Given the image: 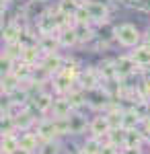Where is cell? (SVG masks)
I'll use <instances>...</instances> for the list:
<instances>
[{
	"instance_id": "cell-16",
	"label": "cell",
	"mask_w": 150,
	"mask_h": 154,
	"mask_svg": "<svg viewBox=\"0 0 150 154\" xmlns=\"http://www.w3.org/2000/svg\"><path fill=\"white\" fill-rule=\"evenodd\" d=\"M19 146H21V150L25 152H33V150H39V138H37V134H29V131H25L19 136Z\"/></svg>"
},
{
	"instance_id": "cell-14",
	"label": "cell",
	"mask_w": 150,
	"mask_h": 154,
	"mask_svg": "<svg viewBox=\"0 0 150 154\" xmlns=\"http://www.w3.org/2000/svg\"><path fill=\"white\" fill-rule=\"evenodd\" d=\"M89 105L92 109H105V107H109V95L101 91V88H97V91H91L89 93Z\"/></svg>"
},
{
	"instance_id": "cell-11",
	"label": "cell",
	"mask_w": 150,
	"mask_h": 154,
	"mask_svg": "<svg viewBox=\"0 0 150 154\" xmlns=\"http://www.w3.org/2000/svg\"><path fill=\"white\" fill-rule=\"evenodd\" d=\"M21 88V78L11 72V74H2V95L11 97L12 93H17Z\"/></svg>"
},
{
	"instance_id": "cell-6",
	"label": "cell",
	"mask_w": 150,
	"mask_h": 154,
	"mask_svg": "<svg viewBox=\"0 0 150 154\" xmlns=\"http://www.w3.org/2000/svg\"><path fill=\"white\" fill-rule=\"evenodd\" d=\"M115 68H117V80H121V78L132 76L138 68V64L132 60V56H121L115 60Z\"/></svg>"
},
{
	"instance_id": "cell-28",
	"label": "cell",
	"mask_w": 150,
	"mask_h": 154,
	"mask_svg": "<svg viewBox=\"0 0 150 154\" xmlns=\"http://www.w3.org/2000/svg\"><path fill=\"white\" fill-rule=\"evenodd\" d=\"M107 142L113 144V146H121L123 148V142H126V131L123 130H111L109 131V136H107Z\"/></svg>"
},
{
	"instance_id": "cell-23",
	"label": "cell",
	"mask_w": 150,
	"mask_h": 154,
	"mask_svg": "<svg viewBox=\"0 0 150 154\" xmlns=\"http://www.w3.org/2000/svg\"><path fill=\"white\" fill-rule=\"evenodd\" d=\"M14 119V125H17V130H21V131H27L31 125L35 123V115L29 111V109H25L23 113H19L17 117H12Z\"/></svg>"
},
{
	"instance_id": "cell-4",
	"label": "cell",
	"mask_w": 150,
	"mask_h": 154,
	"mask_svg": "<svg viewBox=\"0 0 150 154\" xmlns=\"http://www.w3.org/2000/svg\"><path fill=\"white\" fill-rule=\"evenodd\" d=\"M56 136H58V131H56V119H41L37 123V138H39L41 144L52 142Z\"/></svg>"
},
{
	"instance_id": "cell-3",
	"label": "cell",
	"mask_w": 150,
	"mask_h": 154,
	"mask_svg": "<svg viewBox=\"0 0 150 154\" xmlns=\"http://www.w3.org/2000/svg\"><path fill=\"white\" fill-rule=\"evenodd\" d=\"M82 8L89 12L92 23H107L109 17V8L105 2H97V0H82Z\"/></svg>"
},
{
	"instance_id": "cell-9",
	"label": "cell",
	"mask_w": 150,
	"mask_h": 154,
	"mask_svg": "<svg viewBox=\"0 0 150 154\" xmlns=\"http://www.w3.org/2000/svg\"><path fill=\"white\" fill-rule=\"evenodd\" d=\"M60 45L62 48H72V45H76V43H80V39H78V29L76 27H64L62 31H60Z\"/></svg>"
},
{
	"instance_id": "cell-17",
	"label": "cell",
	"mask_w": 150,
	"mask_h": 154,
	"mask_svg": "<svg viewBox=\"0 0 150 154\" xmlns=\"http://www.w3.org/2000/svg\"><path fill=\"white\" fill-rule=\"evenodd\" d=\"M97 70L101 74L103 80H117V68H115V60H103Z\"/></svg>"
},
{
	"instance_id": "cell-18",
	"label": "cell",
	"mask_w": 150,
	"mask_h": 154,
	"mask_svg": "<svg viewBox=\"0 0 150 154\" xmlns=\"http://www.w3.org/2000/svg\"><path fill=\"white\" fill-rule=\"evenodd\" d=\"M82 0H58V12L64 17H74L80 11Z\"/></svg>"
},
{
	"instance_id": "cell-10",
	"label": "cell",
	"mask_w": 150,
	"mask_h": 154,
	"mask_svg": "<svg viewBox=\"0 0 150 154\" xmlns=\"http://www.w3.org/2000/svg\"><path fill=\"white\" fill-rule=\"evenodd\" d=\"M39 49L43 51V56H49V54H58V48H60V39L58 35H41L39 41H37Z\"/></svg>"
},
{
	"instance_id": "cell-33",
	"label": "cell",
	"mask_w": 150,
	"mask_h": 154,
	"mask_svg": "<svg viewBox=\"0 0 150 154\" xmlns=\"http://www.w3.org/2000/svg\"><path fill=\"white\" fill-rule=\"evenodd\" d=\"M121 154H142V150L140 148H123Z\"/></svg>"
},
{
	"instance_id": "cell-34",
	"label": "cell",
	"mask_w": 150,
	"mask_h": 154,
	"mask_svg": "<svg viewBox=\"0 0 150 154\" xmlns=\"http://www.w3.org/2000/svg\"><path fill=\"white\" fill-rule=\"evenodd\" d=\"M144 39H146V45H150V29L146 31V35H144Z\"/></svg>"
},
{
	"instance_id": "cell-15",
	"label": "cell",
	"mask_w": 150,
	"mask_h": 154,
	"mask_svg": "<svg viewBox=\"0 0 150 154\" xmlns=\"http://www.w3.org/2000/svg\"><path fill=\"white\" fill-rule=\"evenodd\" d=\"M64 64H66V62L60 58L58 54H49V56H43V60H41V66H43V68H45L49 74H52V72L60 74V72H62V68H64Z\"/></svg>"
},
{
	"instance_id": "cell-35",
	"label": "cell",
	"mask_w": 150,
	"mask_h": 154,
	"mask_svg": "<svg viewBox=\"0 0 150 154\" xmlns=\"http://www.w3.org/2000/svg\"><path fill=\"white\" fill-rule=\"evenodd\" d=\"M17 154H31V152H25V150H19Z\"/></svg>"
},
{
	"instance_id": "cell-2",
	"label": "cell",
	"mask_w": 150,
	"mask_h": 154,
	"mask_svg": "<svg viewBox=\"0 0 150 154\" xmlns=\"http://www.w3.org/2000/svg\"><path fill=\"white\" fill-rule=\"evenodd\" d=\"M101 74H99V70L97 68H84V70H80V74H78V88H82L84 93H91V91H97L99 88V84H101Z\"/></svg>"
},
{
	"instance_id": "cell-12",
	"label": "cell",
	"mask_w": 150,
	"mask_h": 154,
	"mask_svg": "<svg viewBox=\"0 0 150 154\" xmlns=\"http://www.w3.org/2000/svg\"><path fill=\"white\" fill-rule=\"evenodd\" d=\"M21 35H23V29H21L17 23H8V25L2 27V39H4L6 45H11V43H19Z\"/></svg>"
},
{
	"instance_id": "cell-8",
	"label": "cell",
	"mask_w": 150,
	"mask_h": 154,
	"mask_svg": "<svg viewBox=\"0 0 150 154\" xmlns=\"http://www.w3.org/2000/svg\"><path fill=\"white\" fill-rule=\"evenodd\" d=\"M74 78L72 76H68V74H64V72H60V74H56V78H54V88L58 91L62 97L70 95L72 91H74Z\"/></svg>"
},
{
	"instance_id": "cell-25",
	"label": "cell",
	"mask_w": 150,
	"mask_h": 154,
	"mask_svg": "<svg viewBox=\"0 0 150 154\" xmlns=\"http://www.w3.org/2000/svg\"><path fill=\"white\" fill-rule=\"evenodd\" d=\"M142 140H144V134H140L138 130L126 131V142H123V148H140Z\"/></svg>"
},
{
	"instance_id": "cell-13",
	"label": "cell",
	"mask_w": 150,
	"mask_h": 154,
	"mask_svg": "<svg viewBox=\"0 0 150 154\" xmlns=\"http://www.w3.org/2000/svg\"><path fill=\"white\" fill-rule=\"evenodd\" d=\"M31 105L39 111V113H47L52 107H54V97L49 93H37V95L31 99Z\"/></svg>"
},
{
	"instance_id": "cell-29",
	"label": "cell",
	"mask_w": 150,
	"mask_h": 154,
	"mask_svg": "<svg viewBox=\"0 0 150 154\" xmlns=\"http://www.w3.org/2000/svg\"><path fill=\"white\" fill-rule=\"evenodd\" d=\"M0 131H2V136H14V131H17V125H14V119H12V117H8V115H2Z\"/></svg>"
},
{
	"instance_id": "cell-27",
	"label": "cell",
	"mask_w": 150,
	"mask_h": 154,
	"mask_svg": "<svg viewBox=\"0 0 150 154\" xmlns=\"http://www.w3.org/2000/svg\"><path fill=\"white\" fill-rule=\"evenodd\" d=\"M101 148H103V144H101V140L99 138H89L86 142L82 144V152L84 154H101Z\"/></svg>"
},
{
	"instance_id": "cell-30",
	"label": "cell",
	"mask_w": 150,
	"mask_h": 154,
	"mask_svg": "<svg viewBox=\"0 0 150 154\" xmlns=\"http://www.w3.org/2000/svg\"><path fill=\"white\" fill-rule=\"evenodd\" d=\"M37 154H60V144L56 140H52V142H43L39 146V150Z\"/></svg>"
},
{
	"instance_id": "cell-32",
	"label": "cell",
	"mask_w": 150,
	"mask_h": 154,
	"mask_svg": "<svg viewBox=\"0 0 150 154\" xmlns=\"http://www.w3.org/2000/svg\"><path fill=\"white\" fill-rule=\"evenodd\" d=\"M101 154H117V146H113V144H103V148H101Z\"/></svg>"
},
{
	"instance_id": "cell-22",
	"label": "cell",
	"mask_w": 150,
	"mask_h": 154,
	"mask_svg": "<svg viewBox=\"0 0 150 154\" xmlns=\"http://www.w3.org/2000/svg\"><path fill=\"white\" fill-rule=\"evenodd\" d=\"M140 121H142V119L138 117V113H136L134 109H127V111H123V123H121V130H123V131L138 130Z\"/></svg>"
},
{
	"instance_id": "cell-20",
	"label": "cell",
	"mask_w": 150,
	"mask_h": 154,
	"mask_svg": "<svg viewBox=\"0 0 150 154\" xmlns=\"http://www.w3.org/2000/svg\"><path fill=\"white\" fill-rule=\"evenodd\" d=\"M41 49H39V45H31V48H23V56H21V62L23 64H27V66H37V62L41 60Z\"/></svg>"
},
{
	"instance_id": "cell-37",
	"label": "cell",
	"mask_w": 150,
	"mask_h": 154,
	"mask_svg": "<svg viewBox=\"0 0 150 154\" xmlns=\"http://www.w3.org/2000/svg\"><path fill=\"white\" fill-rule=\"evenodd\" d=\"M123 2H138V0H123Z\"/></svg>"
},
{
	"instance_id": "cell-5",
	"label": "cell",
	"mask_w": 150,
	"mask_h": 154,
	"mask_svg": "<svg viewBox=\"0 0 150 154\" xmlns=\"http://www.w3.org/2000/svg\"><path fill=\"white\" fill-rule=\"evenodd\" d=\"M89 130H91L92 138H103V136H109V131H111V123H109V119L107 115H97V117H92V121L89 123Z\"/></svg>"
},
{
	"instance_id": "cell-7",
	"label": "cell",
	"mask_w": 150,
	"mask_h": 154,
	"mask_svg": "<svg viewBox=\"0 0 150 154\" xmlns=\"http://www.w3.org/2000/svg\"><path fill=\"white\" fill-rule=\"evenodd\" d=\"M52 111H54V119H68L72 113H74V109L70 105L68 97H58V99H54V107H52Z\"/></svg>"
},
{
	"instance_id": "cell-38",
	"label": "cell",
	"mask_w": 150,
	"mask_h": 154,
	"mask_svg": "<svg viewBox=\"0 0 150 154\" xmlns=\"http://www.w3.org/2000/svg\"><path fill=\"white\" fill-rule=\"evenodd\" d=\"M6 2H8V0H2V6H4V4H6Z\"/></svg>"
},
{
	"instance_id": "cell-26",
	"label": "cell",
	"mask_w": 150,
	"mask_h": 154,
	"mask_svg": "<svg viewBox=\"0 0 150 154\" xmlns=\"http://www.w3.org/2000/svg\"><path fill=\"white\" fill-rule=\"evenodd\" d=\"M68 97V101H70V105H72V109H78V107H82L84 103H86V95H84V91L82 88H74Z\"/></svg>"
},
{
	"instance_id": "cell-24",
	"label": "cell",
	"mask_w": 150,
	"mask_h": 154,
	"mask_svg": "<svg viewBox=\"0 0 150 154\" xmlns=\"http://www.w3.org/2000/svg\"><path fill=\"white\" fill-rule=\"evenodd\" d=\"M0 148H2V154H17L21 150V146H19V136H2Z\"/></svg>"
},
{
	"instance_id": "cell-1",
	"label": "cell",
	"mask_w": 150,
	"mask_h": 154,
	"mask_svg": "<svg viewBox=\"0 0 150 154\" xmlns=\"http://www.w3.org/2000/svg\"><path fill=\"white\" fill-rule=\"evenodd\" d=\"M113 35L119 41V45H123V48H138V41H140V37H142L138 29L130 23H123V25H119V27H115Z\"/></svg>"
},
{
	"instance_id": "cell-31",
	"label": "cell",
	"mask_w": 150,
	"mask_h": 154,
	"mask_svg": "<svg viewBox=\"0 0 150 154\" xmlns=\"http://www.w3.org/2000/svg\"><path fill=\"white\" fill-rule=\"evenodd\" d=\"M78 29V39L80 43H86V41H92L95 39V31H92L89 25H82V27H76Z\"/></svg>"
},
{
	"instance_id": "cell-19",
	"label": "cell",
	"mask_w": 150,
	"mask_h": 154,
	"mask_svg": "<svg viewBox=\"0 0 150 154\" xmlns=\"http://www.w3.org/2000/svg\"><path fill=\"white\" fill-rule=\"evenodd\" d=\"M130 56H132V60H134L138 66H144V68L150 66V45H146V43H144V45H138Z\"/></svg>"
},
{
	"instance_id": "cell-36",
	"label": "cell",
	"mask_w": 150,
	"mask_h": 154,
	"mask_svg": "<svg viewBox=\"0 0 150 154\" xmlns=\"http://www.w3.org/2000/svg\"><path fill=\"white\" fill-rule=\"evenodd\" d=\"M72 154H84V152H82V150H78V152H72Z\"/></svg>"
},
{
	"instance_id": "cell-21",
	"label": "cell",
	"mask_w": 150,
	"mask_h": 154,
	"mask_svg": "<svg viewBox=\"0 0 150 154\" xmlns=\"http://www.w3.org/2000/svg\"><path fill=\"white\" fill-rule=\"evenodd\" d=\"M68 130L72 136H78V134H82V131L86 130V119L82 117L80 113H72L68 117Z\"/></svg>"
}]
</instances>
